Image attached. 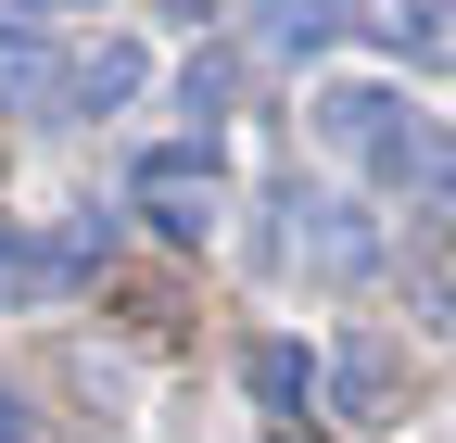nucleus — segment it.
Here are the masks:
<instances>
[{
  "mask_svg": "<svg viewBox=\"0 0 456 443\" xmlns=\"http://www.w3.org/2000/svg\"><path fill=\"white\" fill-rule=\"evenodd\" d=\"M305 115H317V140H330V152H355L380 190H406V203L456 190V127H444V115H419V101H393V89H317Z\"/></svg>",
  "mask_w": 456,
  "mask_h": 443,
  "instance_id": "nucleus-1",
  "label": "nucleus"
},
{
  "mask_svg": "<svg viewBox=\"0 0 456 443\" xmlns=\"http://www.w3.org/2000/svg\"><path fill=\"white\" fill-rule=\"evenodd\" d=\"M279 215H292V229H279V254H292L305 279H368V266H380V229H368L342 190H292Z\"/></svg>",
  "mask_w": 456,
  "mask_h": 443,
  "instance_id": "nucleus-2",
  "label": "nucleus"
},
{
  "mask_svg": "<svg viewBox=\"0 0 456 443\" xmlns=\"http://www.w3.org/2000/svg\"><path fill=\"white\" fill-rule=\"evenodd\" d=\"M102 254H114V215H77L64 241H13L0 229V304H64Z\"/></svg>",
  "mask_w": 456,
  "mask_h": 443,
  "instance_id": "nucleus-3",
  "label": "nucleus"
},
{
  "mask_svg": "<svg viewBox=\"0 0 456 443\" xmlns=\"http://www.w3.org/2000/svg\"><path fill=\"white\" fill-rule=\"evenodd\" d=\"M127 190H140V215H152L165 241H203V229H216V165H203V152H152Z\"/></svg>",
  "mask_w": 456,
  "mask_h": 443,
  "instance_id": "nucleus-4",
  "label": "nucleus"
},
{
  "mask_svg": "<svg viewBox=\"0 0 456 443\" xmlns=\"http://www.w3.org/2000/svg\"><path fill=\"white\" fill-rule=\"evenodd\" d=\"M368 26H380V51H393V64H431V77L456 64V0H380Z\"/></svg>",
  "mask_w": 456,
  "mask_h": 443,
  "instance_id": "nucleus-5",
  "label": "nucleus"
},
{
  "mask_svg": "<svg viewBox=\"0 0 456 443\" xmlns=\"http://www.w3.org/2000/svg\"><path fill=\"white\" fill-rule=\"evenodd\" d=\"M342 26H355V0H266V13H254V51L305 64V51H330Z\"/></svg>",
  "mask_w": 456,
  "mask_h": 443,
  "instance_id": "nucleus-6",
  "label": "nucleus"
},
{
  "mask_svg": "<svg viewBox=\"0 0 456 443\" xmlns=\"http://www.w3.org/2000/svg\"><path fill=\"white\" fill-rule=\"evenodd\" d=\"M127 89H140V51H127V38H102V51H77V64H64V101H77V115H114Z\"/></svg>",
  "mask_w": 456,
  "mask_h": 443,
  "instance_id": "nucleus-7",
  "label": "nucleus"
},
{
  "mask_svg": "<svg viewBox=\"0 0 456 443\" xmlns=\"http://www.w3.org/2000/svg\"><path fill=\"white\" fill-rule=\"evenodd\" d=\"M330 406H342V418H380V406H393V355H380V342H342Z\"/></svg>",
  "mask_w": 456,
  "mask_h": 443,
  "instance_id": "nucleus-8",
  "label": "nucleus"
},
{
  "mask_svg": "<svg viewBox=\"0 0 456 443\" xmlns=\"http://www.w3.org/2000/svg\"><path fill=\"white\" fill-rule=\"evenodd\" d=\"M254 406L305 418V355H292V342H254Z\"/></svg>",
  "mask_w": 456,
  "mask_h": 443,
  "instance_id": "nucleus-9",
  "label": "nucleus"
},
{
  "mask_svg": "<svg viewBox=\"0 0 456 443\" xmlns=\"http://www.w3.org/2000/svg\"><path fill=\"white\" fill-rule=\"evenodd\" d=\"M0 443H38V431H26V406H13V393H0Z\"/></svg>",
  "mask_w": 456,
  "mask_h": 443,
  "instance_id": "nucleus-10",
  "label": "nucleus"
},
{
  "mask_svg": "<svg viewBox=\"0 0 456 443\" xmlns=\"http://www.w3.org/2000/svg\"><path fill=\"white\" fill-rule=\"evenodd\" d=\"M431 317H444V329H456V266H444V279H431Z\"/></svg>",
  "mask_w": 456,
  "mask_h": 443,
  "instance_id": "nucleus-11",
  "label": "nucleus"
},
{
  "mask_svg": "<svg viewBox=\"0 0 456 443\" xmlns=\"http://www.w3.org/2000/svg\"><path fill=\"white\" fill-rule=\"evenodd\" d=\"M26 13H51V0H26Z\"/></svg>",
  "mask_w": 456,
  "mask_h": 443,
  "instance_id": "nucleus-12",
  "label": "nucleus"
}]
</instances>
